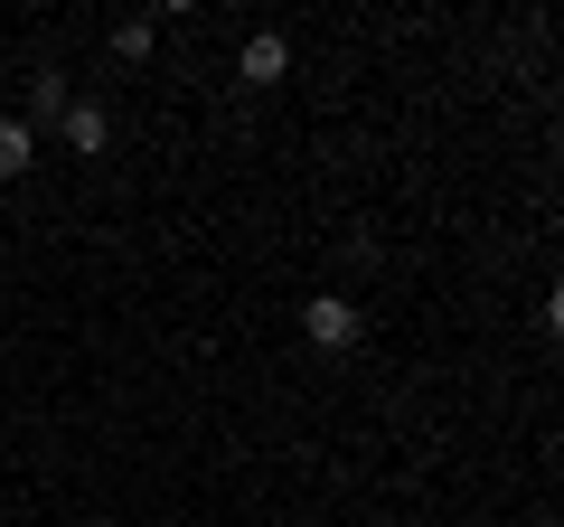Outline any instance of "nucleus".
I'll return each mask as SVG.
<instances>
[{
  "label": "nucleus",
  "mask_w": 564,
  "mask_h": 527,
  "mask_svg": "<svg viewBox=\"0 0 564 527\" xmlns=\"http://www.w3.org/2000/svg\"><path fill=\"white\" fill-rule=\"evenodd\" d=\"M292 76V47L273 39V29H254V39H245V85H282Z\"/></svg>",
  "instance_id": "f03ea898"
},
{
  "label": "nucleus",
  "mask_w": 564,
  "mask_h": 527,
  "mask_svg": "<svg viewBox=\"0 0 564 527\" xmlns=\"http://www.w3.org/2000/svg\"><path fill=\"white\" fill-rule=\"evenodd\" d=\"M29 161H39V142H29V122H10V114H0V180H20Z\"/></svg>",
  "instance_id": "20e7f679"
},
{
  "label": "nucleus",
  "mask_w": 564,
  "mask_h": 527,
  "mask_svg": "<svg viewBox=\"0 0 564 527\" xmlns=\"http://www.w3.org/2000/svg\"><path fill=\"white\" fill-rule=\"evenodd\" d=\"M95 527H113V518H95Z\"/></svg>",
  "instance_id": "423d86ee"
},
{
  "label": "nucleus",
  "mask_w": 564,
  "mask_h": 527,
  "mask_svg": "<svg viewBox=\"0 0 564 527\" xmlns=\"http://www.w3.org/2000/svg\"><path fill=\"white\" fill-rule=\"evenodd\" d=\"M113 142V114L104 104H66V151H104Z\"/></svg>",
  "instance_id": "7ed1b4c3"
},
{
  "label": "nucleus",
  "mask_w": 564,
  "mask_h": 527,
  "mask_svg": "<svg viewBox=\"0 0 564 527\" xmlns=\"http://www.w3.org/2000/svg\"><path fill=\"white\" fill-rule=\"evenodd\" d=\"M302 330H311L321 348H358V302H339V292H311Z\"/></svg>",
  "instance_id": "f257e3e1"
},
{
  "label": "nucleus",
  "mask_w": 564,
  "mask_h": 527,
  "mask_svg": "<svg viewBox=\"0 0 564 527\" xmlns=\"http://www.w3.org/2000/svg\"><path fill=\"white\" fill-rule=\"evenodd\" d=\"M113 57H122V66L151 57V20H122V29H113Z\"/></svg>",
  "instance_id": "39448f33"
}]
</instances>
